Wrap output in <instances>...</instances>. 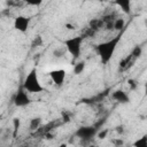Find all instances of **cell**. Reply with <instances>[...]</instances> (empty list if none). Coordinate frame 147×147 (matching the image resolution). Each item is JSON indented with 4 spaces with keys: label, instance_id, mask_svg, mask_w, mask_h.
<instances>
[{
    "label": "cell",
    "instance_id": "obj_5",
    "mask_svg": "<svg viewBox=\"0 0 147 147\" xmlns=\"http://www.w3.org/2000/svg\"><path fill=\"white\" fill-rule=\"evenodd\" d=\"M13 101H14V105L16 107H25V106L31 103V99L29 98L26 91L23 87H20L17 90V92L14 95V100Z\"/></svg>",
    "mask_w": 147,
    "mask_h": 147
},
{
    "label": "cell",
    "instance_id": "obj_13",
    "mask_svg": "<svg viewBox=\"0 0 147 147\" xmlns=\"http://www.w3.org/2000/svg\"><path fill=\"white\" fill-rule=\"evenodd\" d=\"M124 25H125V21H124V18H122V17H117V18L114 21V30H116V31L123 30Z\"/></svg>",
    "mask_w": 147,
    "mask_h": 147
},
{
    "label": "cell",
    "instance_id": "obj_18",
    "mask_svg": "<svg viewBox=\"0 0 147 147\" xmlns=\"http://www.w3.org/2000/svg\"><path fill=\"white\" fill-rule=\"evenodd\" d=\"M64 53H65V49H63V48H56L53 51V55L55 57H61L64 55Z\"/></svg>",
    "mask_w": 147,
    "mask_h": 147
},
{
    "label": "cell",
    "instance_id": "obj_15",
    "mask_svg": "<svg viewBox=\"0 0 147 147\" xmlns=\"http://www.w3.org/2000/svg\"><path fill=\"white\" fill-rule=\"evenodd\" d=\"M141 54H142V48H141V46H139V45H136L134 47H133V49H132V52H131V56H132V59L133 60H136V59H138V57H140L141 56Z\"/></svg>",
    "mask_w": 147,
    "mask_h": 147
},
{
    "label": "cell",
    "instance_id": "obj_22",
    "mask_svg": "<svg viewBox=\"0 0 147 147\" xmlns=\"http://www.w3.org/2000/svg\"><path fill=\"white\" fill-rule=\"evenodd\" d=\"M115 131L119 134V136H122V134H124V132H125V129H124V125H122V124H119V125H117L116 127H115Z\"/></svg>",
    "mask_w": 147,
    "mask_h": 147
},
{
    "label": "cell",
    "instance_id": "obj_9",
    "mask_svg": "<svg viewBox=\"0 0 147 147\" xmlns=\"http://www.w3.org/2000/svg\"><path fill=\"white\" fill-rule=\"evenodd\" d=\"M115 5H117L125 14L131 13V1L130 0H117V1H115Z\"/></svg>",
    "mask_w": 147,
    "mask_h": 147
},
{
    "label": "cell",
    "instance_id": "obj_17",
    "mask_svg": "<svg viewBox=\"0 0 147 147\" xmlns=\"http://www.w3.org/2000/svg\"><path fill=\"white\" fill-rule=\"evenodd\" d=\"M85 69V62L84 61H80L78 63H76L74 65V74L75 75H80Z\"/></svg>",
    "mask_w": 147,
    "mask_h": 147
},
{
    "label": "cell",
    "instance_id": "obj_7",
    "mask_svg": "<svg viewBox=\"0 0 147 147\" xmlns=\"http://www.w3.org/2000/svg\"><path fill=\"white\" fill-rule=\"evenodd\" d=\"M49 77L53 80V83L57 86H61L64 82L65 78V70L63 69H57V70H52L49 72Z\"/></svg>",
    "mask_w": 147,
    "mask_h": 147
},
{
    "label": "cell",
    "instance_id": "obj_21",
    "mask_svg": "<svg viewBox=\"0 0 147 147\" xmlns=\"http://www.w3.org/2000/svg\"><path fill=\"white\" fill-rule=\"evenodd\" d=\"M62 122L63 123H69L70 122V115L67 111H62Z\"/></svg>",
    "mask_w": 147,
    "mask_h": 147
},
{
    "label": "cell",
    "instance_id": "obj_11",
    "mask_svg": "<svg viewBox=\"0 0 147 147\" xmlns=\"http://www.w3.org/2000/svg\"><path fill=\"white\" fill-rule=\"evenodd\" d=\"M41 123H42V118L41 117H33L30 119V123H29V129L30 131H37L40 126H41Z\"/></svg>",
    "mask_w": 147,
    "mask_h": 147
},
{
    "label": "cell",
    "instance_id": "obj_12",
    "mask_svg": "<svg viewBox=\"0 0 147 147\" xmlns=\"http://www.w3.org/2000/svg\"><path fill=\"white\" fill-rule=\"evenodd\" d=\"M20 127H21V119L18 117L13 118V138H16Z\"/></svg>",
    "mask_w": 147,
    "mask_h": 147
},
{
    "label": "cell",
    "instance_id": "obj_10",
    "mask_svg": "<svg viewBox=\"0 0 147 147\" xmlns=\"http://www.w3.org/2000/svg\"><path fill=\"white\" fill-rule=\"evenodd\" d=\"M88 28L91 30H93L94 32L99 31L101 28H103V22L101 18H92L88 23Z\"/></svg>",
    "mask_w": 147,
    "mask_h": 147
},
{
    "label": "cell",
    "instance_id": "obj_1",
    "mask_svg": "<svg viewBox=\"0 0 147 147\" xmlns=\"http://www.w3.org/2000/svg\"><path fill=\"white\" fill-rule=\"evenodd\" d=\"M119 40H121V34L115 36L110 40L103 41V42H101V44L95 46V51H96L98 55L100 56V60H101L102 64H107L111 60Z\"/></svg>",
    "mask_w": 147,
    "mask_h": 147
},
{
    "label": "cell",
    "instance_id": "obj_4",
    "mask_svg": "<svg viewBox=\"0 0 147 147\" xmlns=\"http://www.w3.org/2000/svg\"><path fill=\"white\" fill-rule=\"evenodd\" d=\"M95 134H96L95 126H80L75 132V136L79 138L82 141H90Z\"/></svg>",
    "mask_w": 147,
    "mask_h": 147
},
{
    "label": "cell",
    "instance_id": "obj_16",
    "mask_svg": "<svg viewBox=\"0 0 147 147\" xmlns=\"http://www.w3.org/2000/svg\"><path fill=\"white\" fill-rule=\"evenodd\" d=\"M42 42H44L42 37H41L40 34H38V36H36V37L33 38V40H32V42H31V48L34 49V48H37V47H40V46L42 45Z\"/></svg>",
    "mask_w": 147,
    "mask_h": 147
},
{
    "label": "cell",
    "instance_id": "obj_25",
    "mask_svg": "<svg viewBox=\"0 0 147 147\" xmlns=\"http://www.w3.org/2000/svg\"><path fill=\"white\" fill-rule=\"evenodd\" d=\"M127 83H129V86H130L131 90H136V88H137V85H138V84L136 83L134 79H129Z\"/></svg>",
    "mask_w": 147,
    "mask_h": 147
},
{
    "label": "cell",
    "instance_id": "obj_20",
    "mask_svg": "<svg viewBox=\"0 0 147 147\" xmlns=\"http://www.w3.org/2000/svg\"><path fill=\"white\" fill-rule=\"evenodd\" d=\"M111 142L115 145V147H121V146H123L124 140H123V139H121V138H117V139H113V140H111Z\"/></svg>",
    "mask_w": 147,
    "mask_h": 147
},
{
    "label": "cell",
    "instance_id": "obj_26",
    "mask_svg": "<svg viewBox=\"0 0 147 147\" xmlns=\"http://www.w3.org/2000/svg\"><path fill=\"white\" fill-rule=\"evenodd\" d=\"M68 30H75L76 29V26L75 25H72V24H70V23H65V25H64Z\"/></svg>",
    "mask_w": 147,
    "mask_h": 147
},
{
    "label": "cell",
    "instance_id": "obj_8",
    "mask_svg": "<svg viewBox=\"0 0 147 147\" xmlns=\"http://www.w3.org/2000/svg\"><path fill=\"white\" fill-rule=\"evenodd\" d=\"M111 98H113L115 101L119 102V103H129V102H130L129 95H127L126 92H124L123 90H116V91H114L113 94H111Z\"/></svg>",
    "mask_w": 147,
    "mask_h": 147
},
{
    "label": "cell",
    "instance_id": "obj_2",
    "mask_svg": "<svg viewBox=\"0 0 147 147\" xmlns=\"http://www.w3.org/2000/svg\"><path fill=\"white\" fill-rule=\"evenodd\" d=\"M22 87L26 92H30V93H40V92L44 91V87L41 86V84L39 82V78H38V75H37V69L36 68L31 69L30 72L25 76Z\"/></svg>",
    "mask_w": 147,
    "mask_h": 147
},
{
    "label": "cell",
    "instance_id": "obj_29",
    "mask_svg": "<svg viewBox=\"0 0 147 147\" xmlns=\"http://www.w3.org/2000/svg\"><path fill=\"white\" fill-rule=\"evenodd\" d=\"M88 147H99V146H96V145H90Z\"/></svg>",
    "mask_w": 147,
    "mask_h": 147
},
{
    "label": "cell",
    "instance_id": "obj_6",
    "mask_svg": "<svg viewBox=\"0 0 147 147\" xmlns=\"http://www.w3.org/2000/svg\"><path fill=\"white\" fill-rule=\"evenodd\" d=\"M30 25V18L23 15H18L14 20V28L20 32H26Z\"/></svg>",
    "mask_w": 147,
    "mask_h": 147
},
{
    "label": "cell",
    "instance_id": "obj_19",
    "mask_svg": "<svg viewBox=\"0 0 147 147\" xmlns=\"http://www.w3.org/2000/svg\"><path fill=\"white\" fill-rule=\"evenodd\" d=\"M94 34H95V32H94L93 30H91L90 28H87V29H86V30L83 32L82 37H83V38H85V37H93Z\"/></svg>",
    "mask_w": 147,
    "mask_h": 147
},
{
    "label": "cell",
    "instance_id": "obj_14",
    "mask_svg": "<svg viewBox=\"0 0 147 147\" xmlns=\"http://www.w3.org/2000/svg\"><path fill=\"white\" fill-rule=\"evenodd\" d=\"M133 147H147V136L144 134L141 138L137 139L133 142Z\"/></svg>",
    "mask_w": 147,
    "mask_h": 147
},
{
    "label": "cell",
    "instance_id": "obj_28",
    "mask_svg": "<svg viewBox=\"0 0 147 147\" xmlns=\"http://www.w3.org/2000/svg\"><path fill=\"white\" fill-rule=\"evenodd\" d=\"M59 147H68V146H67V144H61Z\"/></svg>",
    "mask_w": 147,
    "mask_h": 147
},
{
    "label": "cell",
    "instance_id": "obj_27",
    "mask_svg": "<svg viewBox=\"0 0 147 147\" xmlns=\"http://www.w3.org/2000/svg\"><path fill=\"white\" fill-rule=\"evenodd\" d=\"M29 5H33V6H38L41 3V1H28Z\"/></svg>",
    "mask_w": 147,
    "mask_h": 147
},
{
    "label": "cell",
    "instance_id": "obj_24",
    "mask_svg": "<svg viewBox=\"0 0 147 147\" xmlns=\"http://www.w3.org/2000/svg\"><path fill=\"white\" fill-rule=\"evenodd\" d=\"M107 134H108V130L105 129V130H102V131H100V132L98 133V138L102 140V139H105V138L107 137Z\"/></svg>",
    "mask_w": 147,
    "mask_h": 147
},
{
    "label": "cell",
    "instance_id": "obj_23",
    "mask_svg": "<svg viewBox=\"0 0 147 147\" xmlns=\"http://www.w3.org/2000/svg\"><path fill=\"white\" fill-rule=\"evenodd\" d=\"M103 26H105V29H106L107 31H109V30H114V21H110V22L105 23Z\"/></svg>",
    "mask_w": 147,
    "mask_h": 147
},
{
    "label": "cell",
    "instance_id": "obj_3",
    "mask_svg": "<svg viewBox=\"0 0 147 147\" xmlns=\"http://www.w3.org/2000/svg\"><path fill=\"white\" fill-rule=\"evenodd\" d=\"M84 38L82 36H76V37H71L69 39L64 40V47L65 49L72 55L74 59L79 57L80 55V51H82V44H83Z\"/></svg>",
    "mask_w": 147,
    "mask_h": 147
}]
</instances>
